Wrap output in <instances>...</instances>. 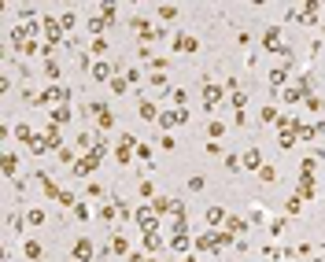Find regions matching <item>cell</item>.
<instances>
[{"label": "cell", "instance_id": "obj_7", "mask_svg": "<svg viewBox=\"0 0 325 262\" xmlns=\"http://www.w3.org/2000/svg\"><path fill=\"white\" fill-rule=\"evenodd\" d=\"M137 115H141V118H156V103L141 100V107H137Z\"/></svg>", "mask_w": 325, "mask_h": 262}, {"label": "cell", "instance_id": "obj_9", "mask_svg": "<svg viewBox=\"0 0 325 262\" xmlns=\"http://www.w3.org/2000/svg\"><path fill=\"white\" fill-rule=\"evenodd\" d=\"M207 222H211V225H218V222H226V214H222V207H211V211H207Z\"/></svg>", "mask_w": 325, "mask_h": 262}, {"label": "cell", "instance_id": "obj_6", "mask_svg": "<svg viewBox=\"0 0 325 262\" xmlns=\"http://www.w3.org/2000/svg\"><path fill=\"white\" fill-rule=\"evenodd\" d=\"M244 166H252V170H255V166H262V155H259V148H252V151L244 155Z\"/></svg>", "mask_w": 325, "mask_h": 262}, {"label": "cell", "instance_id": "obj_8", "mask_svg": "<svg viewBox=\"0 0 325 262\" xmlns=\"http://www.w3.org/2000/svg\"><path fill=\"white\" fill-rule=\"evenodd\" d=\"M26 222H30V225H41V222H44V211H41V207L26 211Z\"/></svg>", "mask_w": 325, "mask_h": 262}, {"label": "cell", "instance_id": "obj_3", "mask_svg": "<svg viewBox=\"0 0 325 262\" xmlns=\"http://www.w3.org/2000/svg\"><path fill=\"white\" fill-rule=\"evenodd\" d=\"M89 258H92V244L82 237L78 244H74V262H89Z\"/></svg>", "mask_w": 325, "mask_h": 262}, {"label": "cell", "instance_id": "obj_5", "mask_svg": "<svg viewBox=\"0 0 325 262\" xmlns=\"http://www.w3.org/2000/svg\"><path fill=\"white\" fill-rule=\"evenodd\" d=\"M22 255H26V258H41V244H37V240H26V244H22Z\"/></svg>", "mask_w": 325, "mask_h": 262}, {"label": "cell", "instance_id": "obj_2", "mask_svg": "<svg viewBox=\"0 0 325 262\" xmlns=\"http://www.w3.org/2000/svg\"><path fill=\"white\" fill-rule=\"evenodd\" d=\"M96 151H92V155H85V159H78V163H74V177H89L92 170H96Z\"/></svg>", "mask_w": 325, "mask_h": 262}, {"label": "cell", "instance_id": "obj_14", "mask_svg": "<svg viewBox=\"0 0 325 262\" xmlns=\"http://www.w3.org/2000/svg\"><path fill=\"white\" fill-rule=\"evenodd\" d=\"M111 251L122 255V251H126V240H122V237H111Z\"/></svg>", "mask_w": 325, "mask_h": 262}, {"label": "cell", "instance_id": "obj_21", "mask_svg": "<svg viewBox=\"0 0 325 262\" xmlns=\"http://www.w3.org/2000/svg\"><path fill=\"white\" fill-rule=\"evenodd\" d=\"M181 262H196V258H192V255H185V258H181Z\"/></svg>", "mask_w": 325, "mask_h": 262}, {"label": "cell", "instance_id": "obj_17", "mask_svg": "<svg viewBox=\"0 0 325 262\" xmlns=\"http://www.w3.org/2000/svg\"><path fill=\"white\" fill-rule=\"evenodd\" d=\"M104 26H107V19H89V30H92V34H100Z\"/></svg>", "mask_w": 325, "mask_h": 262}, {"label": "cell", "instance_id": "obj_19", "mask_svg": "<svg viewBox=\"0 0 325 262\" xmlns=\"http://www.w3.org/2000/svg\"><path fill=\"white\" fill-rule=\"evenodd\" d=\"M270 85H285V70H273L270 74Z\"/></svg>", "mask_w": 325, "mask_h": 262}, {"label": "cell", "instance_id": "obj_12", "mask_svg": "<svg viewBox=\"0 0 325 262\" xmlns=\"http://www.w3.org/2000/svg\"><path fill=\"white\" fill-rule=\"evenodd\" d=\"M70 118V107H56L52 111V122H67Z\"/></svg>", "mask_w": 325, "mask_h": 262}, {"label": "cell", "instance_id": "obj_11", "mask_svg": "<svg viewBox=\"0 0 325 262\" xmlns=\"http://www.w3.org/2000/svg\"><path fill=\"white\" fill-rule=\"evenodd\" d=\"M170 207H174V203H170V199H166V196H159V199H156V207H152V211H156V214H166Z\"/></svg>", "mask_w": 325, "mask_h": 262}, {"label": "cell", "instance_id": "obj_22", "mask_svg": "<svg viewBox=\"0 0 325 262\" xmlns=\"http://www.w3.org/2000/svg\"><path fill=\"white\" fill-rule=\"evenodd\" d=\"M144 262H163V258H144Z\"/></svg>", "mask_w": 325, "mask_h": 262}, {"label": "cell", "instance_id": "obj_18", "mask_svg": "<svg viewBox=\"0 0 325 262\" xmlns=\"http://www.w3.org/2000/svg\"><path fill=\"white\" fill-rule=\"evenodd\" d=\"M4 174H8V177L15 174V155H4Z\"/></svg>", "mask_w": 325, "mask_h": 262}, {"label": "cell", "instance_id": "obj_4", "mask_svg": "<svg viewBox=\"0 0 325 262\" xmlns=\"http://www.w3.org/2000/svg\"><path fill=\"white\" fill-rule=\"evenodd\" d=\"M226 233H229V237L247 233V222H244V218H226Z\"/></svg>", "mask_w": 325, "mask_h": 262}, {"label": "cell", "instance_id": "obj_20", "mask_svg": "<svg viewBox=\"0 0 325 262\" xmlns=\"http://www.w3.org/2000/svg\"><path fill=\"white\" fill-rule=\"evenodd\" d=\"M144 244H148V248H152V251H159V244H163V240H159L156 233H152V237H144Z\"/></svg>", "mask_w": 325, "mask_h": 262}, {"label": "cell", "instance_id": "obj_1", "mask_svg": "<svg viewBox=\"0 0 325 262\" xmlns=\"http://www.w3.org/2000/svg\"><path fill=\"white\" fill-rule=\"evenodd\" d=\"M137 225H141V233H144V237H152V233L159 229V214H156V211H144V207H141V211H137Z\"/></svg>", "mask_w": 325, "mask_h": 262}, {"label": "cell", "instance_id": "obj_10", "mask_svg": "<svg viewBox=\"0 0 325 262\" xmlns=\"http://www.w3.org/2000/svg\"><path fill=\"white\" fill-rule=\"evenodd\" d=\"M92 74H96L100 82H107V78H111V67H107V63H96V70H92ZM107 85H111V82H107Z\"/></svg>", "mask_w": 325, "mask_h": 262}, {"label": "cell", "instance_id": "obj_13", "mask_svg": "<svg viewBox=\"0 0 325 262\" xmlns=\"http://www.w3.org/2000/svg\"><path fill=\"white\" fill-rule=\"evenodd\" d=\"M59 203L63 207H78V199H74V192H59Z\"/></svg>", "mask_w": 325, "mask_h": 262}, {"label": "cell", "instance_id": "obj_16", "mask_svg": "<svg viewBox=\"0 0 325 262\" xmlns=\"http://www.w3.org/2000/svg\"><path fill=\"white\" fill-rule=\"evenodd\" d=\"M259 177H262V181H273V177H277V170H273V166H262Z\"/></svg>", "mask_w": 325, "mask_h": 262}, {"label": "cell", "instance_id": "obj_15", "mask_svg": "<svg viewBox=\"0 0 325 262\" xmlns=\"http://www.w3.org/2000/svg\"><path fill=\"white\" fill-rule=\"evenodd\" d=\"M170 248H178V251H185V248H189V237H174V240H170Z\"/></svg>", "mask_w": 325, "mask_h": 262}]
</instances>
